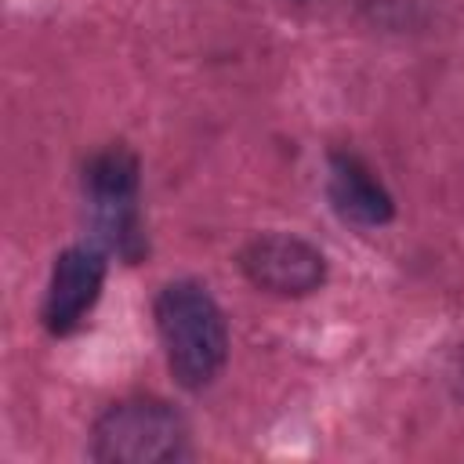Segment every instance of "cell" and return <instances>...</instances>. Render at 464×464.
Wrapping results in <instances>:
<instances>
[{
	"mask_svg": "<svg viewBox=\"0 0 464 464\" xmlns=\"http://www.w3.org/2000/svg\"><path fill=\"white\" fill-rule=\"evenodd\" d=\"M152 315L174 381L188 392L207 388L228 355V326L210 290L192 279L167 283L156 294Z\"/></svg>",
	"mask_w": 464,
	"mask_h": 464,
	"instance_id": "1",
	"label": "cell"
},
{
	"mask_svg": "<svg viewBox=\"0 0 464 464\" xmlns=\"http://www.w3.org/2000/svg\"><path fill=\"white\" fill-rule=\"evenodd\" d=\"M91 457L102 464H167L188 457L181 413L152 395L120 399L102 410L91 431Z\"/></svg>",
	"mask_w": 464,
	"mask_h": 464,
	"instance_id": "2",
	"label": "cell"
},
{
	"mask_svg": "<svg viewBox=\"0 0 464 464\" xmlns=\"http://www.w3.org/2000/svg\"><path fill=\"white\" fill-rule=\"evenodd\" d=\"M83 188L94 210V228L105 246L134 261L145 246L138 221V156L123 145H109L87 163Z\"/></svg>",
	"mask_w": 464,
	"mask_h": 464,
	"instance_id": "3",
	"label": "cell"
},
{
	"mask_svg": "<svg viewBox=\"0 0 464 464\" xmlns=\"http://www.w3.org/2000/svg\"><path fill=\"white\" fill-rule=\"evenodd\" d=\"M239 265H243V276L257 290L276 294V297H304V294L319 290L326 279L323 254L308 239L290 236V232L254 236L243 246Z\"/></svg>",
	"mask_w": 464,
	"mask_h": 464,
	"instance_id": "4",
	"label": "cell"
},
{
	"mask_svg": "<svg viewBox=\"0 0 464 464\" xmlns=\"http://www.w3.org/2000/svg\"><path fill=\"white\" fill-rule=\"evenodd\" d=\"M105 283V254L98 246H69L54 257L44 294V326L51 334H72L94 308Z\"/></svg>",
	"mask_w": 464,
	"mask_h": 464,
	"instance_id": "5",
	"label": "cell"
},
{
	"mask_svg": "<svg viewBox=\"0 0 464 464\" xmlns=\"http://www.w3.org/2000/svg\"><path fill=\"white\" fill-rule=\"evenodd\" d=\"M330 203L344 221L355 225H384L392 221V196L388 188L373 178V170L348 152L330 156Z\"/></svg>",
	"mask_w": 464,
	"mask_h": 464,
	"instance_id": "6",
	"label": "cell"
}]
</instances>
